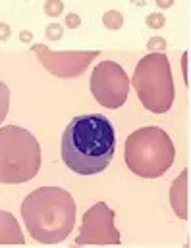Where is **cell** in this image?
Returning <instances> with one entry per match:
<instances>
[{"mask_svg": "<svg viewBox=\"0 0 191 248\" xmlns=\"http://www.w3.org/2000/svg\"><path fill=\"white\" fill-rule=\"evenodd\" d=\"M116 152V133L108 118L87 114L73 118L62 135V160L77 175H97Z\"/></svg>", "mask_w": 191, "mask_h": 248, "instance_id": "obj_1", "label": "cell"}, {"mask_svg": "<svg viewBox=\"0 0 191 248\" xmlns=\"http://www.w3.org/2000/svg\"><path fill=\"white\" fill-rule=\"evenodd\" d=\"M21 217L29 237L41 245H56L75 227V200L60 186H41L21 202Z\"/></svg>", "mask_w": 191, "mask_h": 248, "instance_id": "obj_2", "label": "cell"}, {"mask_svg": "<svg viewBox=\"0 0 191 248\" xmlns=\"http://www.w3.org/2000/svg\"><path fill=\"white\" fill-rule=\"evenodd\" d=\"M124 156L131 173L143 179H156L172 168L176 148L164 129L149 125L129 133Z\"/></svg>", "mask_w": 191, "mask_h": 248, "instance_id": "obj_3", "label": "cell"}, {"mask_svg": "<svg viewBox=\"0 0 191 248\" xmlns=\"http://www.w3.org/2000/svg\"><path fill=\"white\" fill-rule=\"evenodd\" d=\"M43 154L35 135L17 125L0 127V183L31 181L41 170Z\"/></svg>", "mask_w": 191, "mask_h": 248, "instance_id": "obj_4", "label": "cell"}, {"mask_svg": "<svg viewBox=\"0 0 191 248\" xmlns=\"http://www.w3.org/2000/svg\"><path fill=\"white\" fill-rule=\"evenodd\" d=\"M133 89L151 114H166L174 104V79L170 60L164 52H149L133 71Z\"/></svg>", "mask_w": 191, "mask_h": 248, "instance_id": "obj_5", "label": "cell"}, {"mask_svg": "<svg viewBox=\"0 0 191 248\" xmlns=\"http://www.w3.org/2000/svg\"><path fill=\"white\" fill-rule=\"evenodd\" d=\"M129 77L118 62L104 60L95 65L91 73V93L95 100L108 110H118L124 106L129 94Z\"/></svg>", "mask_w": 191, "mask_h": 248, "instance_id": "obj_6", "label": "cell"}, {"mask_svg": "<svg viewBox=\"0 0 191 248\" xmlns=\"http://www.w3.org/2000/svg\"><path fill=\"white\" fill-rule=\"evenodd\" d=\"M114 210L108 208L106 202H97L91 206L81 219L79 235L75 239L77 247L85 245H120L122 237L114 225Z\"/></svg>", "mask_w": 191, "mask_h": 248, "instance_id": "obj_7", "label": "cell"}, {"mask_svg": "<svg viewBox=\"0 0 191 248\" xmlns=\"http://www.w3.org/2000/svg\"><path fill=\"white\" fill-rule=\"evenodd\" d=\"M33 54L41 65L54 77L75 79L79 77L95 58H99V50H75V52H54L45 45H33Z\"/></svg>", "mask_w": 191, "mask_h": 248, "instance_id": "obj_8", "label": "cell"}, {"mask_svg": "<svg viewBox=\"0 0 191 248\" xmlns=\"http://www.w3.org/2000/svg\"><path fill=\"white\" fill-rule=\"evenodd\" d=\"M188 179H190V171L184 170L170 186V204H172V210L174 214L180 217V219H188L190 216V210H188Z\"/></svg>", "mask_w": 191, "mask_h": 248, "instance_id": "obj_9", "label": "cell"}, {"mask_svg": "<svg viewBox=\"0 0 191 248\" xmlns=\"http://www.w3.org/2000/svg\"><path fill=\"white\" fill-rule=\"evenodd\" d=\"M0 245H25V237L10 212L0 210Z\"/></svg>", "mask_w": 191, "mask_h": 248, "instance_id": "obj_10", "label": "cell"}, {"mask_svg": "<svg viewBox=\"0 0 191 248\" xmlns=\"http://www.w3.org/2000/svg\"><path fill=\"white\" fill-rule=\"evenodd\" d=\"M103 25H104L106 29H110V31L122 29V25H124V16H122V12H118V10H108V12L103 16Z\"/></svg>", "mask_w": 191, "mask_h": 248, "instance_id": "obj_11", "label": "cell"}, {"mask_svg": "<svg viewBox=\"0 0 191 248\" xmlns=\"http://www.w3.org/2000/svg\"><path fill=\"white\" fill-rule=\"evenodd\" d=\"M8 108H10V89L6 83L0 81V124L6 120Z\"/></svg>", "mask_w": 191, "mask_h": 248, "instance_id": "obj_12", "label": "cell"}, {"mask_svg": "<svg viewBox=\"0 0 191 248\" xmlns=\"http://www.w3.org/2000/svg\"><path fill=\"white\" fill-rule=\"evenodd\" d=\"M145 25H147L149 29H153V31H158V29H162V27L166 25V17H164V14H160V12H153V14H149V16L145 17Z\"/></svg>", "mask_w": 191, "mask_h": 248, "instance_id": "obj_13", "label": "cell"}, {"mask_svg": "<svg viewBox=\"0 0 191 248\" xmlns=\"http://www.w3.org/2000/svg\"><path fill=\"white\" fill-rule=\"evenodd\" d=\"M43 12L49 17H58V16H62L64 12V2L62 0H45Z\"/></svg>", "mask_w": 191, "mask_h": 248, "instance_id": "obj_14", "label": "cell"}, {"mask_svg": "<svg viewBox=\"0 0 191 248\" xmlns=\"http://www.w3.org/2000/svg\"><path fill=\"white\" fill-rule=\"evenodd\" d=\"M45 35L49 41H60L64 37V25L60 23H49L45 27Z\"/></svg>", "mask_w": 191, "mask_h": 248, "instance_id": "obj_15", "label": "cell"}, {"mask_svg": "<svg viewBox=\"0 0 191 248\" xmlns=\"http://www.w3.org/2000/svg\"><path fill=\"white\" fill-rule=\"evenodd\" d=\"M147 48H149V52H164L166 50V39L164 37H151L149 41H147Z\"/></svg>", "mask_w": 191, "mask_h": 248, "instance_id": "obj_16", "label": "cell"}, {"mask_svg": "<svg viewBox=\"0 0 191 248\" xmlns=\"http://www.w3.org/2000/svg\"><path fill=\"white\" fill-rule=\"evenodd\" d=\"M81 25V17L75 14V12H69L68 16H66V27H69V29H77Z\"/></svg>", "mask_w": 191, "mask_h": 248, "instance_id": "obj_17", "label": "cell"}, {"mask_svg": "<svg viewBox=\"0 0 191 248\" xmlns=\"http://www.w3.org/2000/svg\"><path fill=\"white\" fill-rule=\"evenodd\" d=\"M12 37V27L4 21H0V41H8Z\"/></svg>", "mask_w": 191, "mask_h": 248, "instance_id": "obj_18", "label": "cell"}, {"mask_svg": "<svg viewBox=\"0 0 191 248\" xmlns=\"http://www.w3.org/2000/svg\"><path fill=\"white\" fill-rule=\"evenodd\" d=\"M19 41H21V43H31V41H33V33H31L29 29H23V31L19 33Z\"/></svg>", "mask_w": 191, "mask_h": 248, "instance_id": "obj_19", "label": "cell"}, {"mask_svg": "<svg viewBox=\"0 0 191 248\" xmlns=\"http://www.w3.org/2000/svg\"><path fill=\"white\" fill-rule=\"evenodd\" d=\"M188 60H190V54L186 52V54H184V81H186V85H190V73H188Z\"/></svg>", "mask_w": 191, "mask_h": 248, "instance_id": "obj_20", "label": "cell"}, {"mask_svg": "<svg viewBox=\"0 0 191 248\" xmlns=\"http://www.w3.org/2000/svg\"><path fill=\"white\" fill-rule=\"evenodd\" d=\"M155 2H156V6H158V8L168 10V8H172V6H174V2H176V0H155Z\"/></svg>", "mask_w": 191, "mask_h": 248, "instance_id": "obj_21", "label": "cell"}, {"mask_svg": "<svg viewBox=\"0 0 191 248\" xmlns=\"http://www.w3.org/2000/svg\"><path fill=\"white\" fill-rule=\"evenodd\" d=\"M133 6H139V8H143V6H147V0H129Z\"/></svg>", "mask_w": 191, "mask_h": 248, "instance_id": "obj_22", "label": "cell"}]
</instances>
